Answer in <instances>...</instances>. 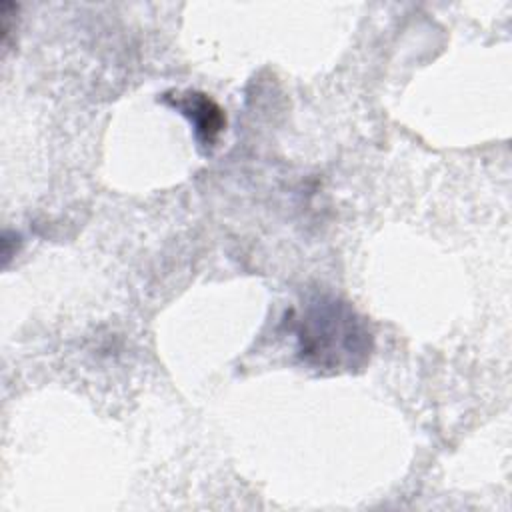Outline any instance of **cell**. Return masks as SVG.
<instances>
[{
  "label": "cell",
  "mask_w": 512,
  "mask_h": 512,
  "mask_svg": "<svg viewBox=\"0 0 512 512\" xmlns=\"http://www.w3.org/2000/svg\"><path fill=\"white\" fill-rule=\"evenodd\" d=\"M298 352L318 370H354L368 362L372 334L348 304L332 296L310 300L296 324Z\"/></svg>",
  "instance_id": "cell-1"
},
{
  "label": "cell",
  "mask_w": 512,
  "mask_h": 512,
  "mask_svg": "<svg viewBox=\"0 0 512 512\" xmlns=\"http://www.w3.org/2000/svg\"><path fill=\"white\" fill-rule=\"evenodd\" d=\"M164 102L176 108L194 128V136L202 148H212L226 126V116L220 106L202 92L164 94Z\"/></svg>",
  "instance_id": "cell-2"
},
{
  "label": "cell",
  "mask_w": 512,
  "mask_h": 512,
  "mask_svg": "<svg viewBox=\"0 0 512 512\" xmlns=\"http://www.w3.org/2000/svg\"><path fill=\"white\" fill-rule=\"evenodd\" d=\"M16 14H18V6L12 2H2L0 8V32H2V44L8 46L12 32H16Z\"/></svg>",
  "instance_id": "cell-3"
}]
</instances>
